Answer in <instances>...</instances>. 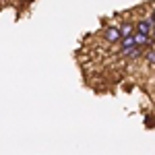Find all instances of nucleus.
Instances as JSON below:
<instances>
[{"label": "nucleus", "mask_w": 155, "mask_h": 155, "mask_svg": "<svg viewBox=\"0 0 155 155\" xmlns=\"http://www.w3.org/2000/svg\"><path fill=\"white\" fill-rule=\"evenodd\" d=\"M104 37H106L107 44H120V39H122L120 27H114V25L106 27V29H104Z\"/></svg>", "instance_id": "f257e3e1"}, {"label": "nucleus", "mask_w": 155, "mask_h": 155, "mask_svg": "<svg viewBox=\"0 0 155 155\" xmlns=\"http://www.w3.org/2000/svg\"><path fill=\"white\" fill-rule=\"evenodd\" d=\"M21 2H31V0H21Z\"/></svg>", "instance_id": "9d476101"}, {"label": "nucleus", "mask_w": 155, "mask_h": 155, "mask_svg": "<svg viewBox=\"0 0 155 155\" xmlns=\"http://www.w3.org/2000/svg\"><path fill=\"white\" fill-rule=\"evenodd\" d=\"M134 44H137V46H139V48H153V37L151 35H147V33H139V31H137V33H134Z\"/></svg>", "instance_id": "f03ea898"}, {"label": "nucleus", "mask_w": 155, "mask_h": 155, "mask_svg": "<svg viewBox=\"0 0 155 155\" xmlns=\"http://www.w3.org/2000/svg\"><path fill=\"white\" fill-rule=\"evenodd\" d=\"M134 25H137V31H139V33H147V35H151V31H153V23H151L149 19H139Z\"/></svg>", "instance_id": "20e7f679"}, {"label": "nucleus", "mask_w": 155, "mask_h": 155, "mask_svg": "<svg viewBox=\"0 0 155 155\" xmlns=\"http://www.w3.org/2000/svg\"><path fill=\"white\" fill-rule=\"evenodd\" d=\"M145 62H147V66H155V48H147L143 54Z\"/></svg>", "instance_id": "423d86ee"}, {"label": "nucleus", "mask_w": 155, "mask_h": 155, "mask_svg": "<svg viewBox=\"0 0 155 155\" xmlns=\"http://www.w3.org/2000/svg\"><path fill=\"white\" fill-rule=\"evenodd\" d=\"M151 37H153V41H155V27H153V31H151Z\"/></svg>", "instance_id": "1a4fd4ad"}, {"label": "nucleus", "mask_w": 155, "mask_h": 155, "mask_svg": "<svg viewBox=\"0 0 155 155\" xmlns=\"http://www.w3.org/2000/svg\"><path fill=\"white\" fill-rule=\"evenodd\" d=\"M147 19H149V21H151V23H153V27H155V11H151V15H149V17H147Z\"/></svg>", "instance_id": "6e6552de"}, {"label": "nucleus", "mask_w": 155, "mask_h": 155, "mask_svg": "<svg viewBox=\"0 0 155 155\" xmlns=\"http://www.w3.org/2000/svg\"><path fill=\"white\" fill-rule=\"evenodd\" d=\"M120 54H122L124 58H128V60H137V58H141V56L145 54V48L132 46V48H128V50H120Z\"/></svg>", "instance_id": "7ed1b4c3"}, {"label": "nucleus", "mask_w": 155, "mask_h": 155, "mask_svg": "<svg viewBox=\"0 0 155 155\" xmlns=\"http://www.w3.org/2000/svg\"><path fill=\"white\" fill-rule=\"evenodd\" d=\"M120 50H128V48H132V46H137L134 44V35H128V37H122L120 39Z\"/></svg>", "instance_id": "0eeeda50"}, {"label": "nucleus", "mask_w": 155, "mask_h": 155, "mask_svg": "<svg viewBox=\"0 0 155 155\" xmlns=\"http://www.w3.org/2000/svg\"><path fill=\"white\" fill-rule=\"evenodd\" d=\"M120 33H122V37L134 35V33H137V25L132 23V21H124V23L120 25Z\"/></svg>", "instance_id": "39448f33"}]
</instances>
